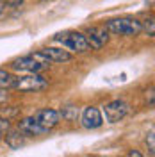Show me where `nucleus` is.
Listing matches in <instances>:
<instances>
[{
    "mask_svg": "<svg viewBox=\"0 0 155 157\" xmlns=\"http://www.w3.org/2000/svg\"><path fill=\"white\" fill-rule=\"evenodd\" d=\"M13 88L21 91V93H32V91L36 93V91H43L48 88V80L39 73H29L25 77L14 78Z\"/></svg>",
    "mask_w": 155,
    "mask_h": 157,
    "instance_id": "2",
    "label": "nucleus"
},
{
    "mask_svg": "<svg viewBox=\"0 0 155 157\" xmlns=\"http://www.w3.org/2000/svg\"><path fill=\"white\" fill-rule=\"evenodd\" d=\"M59 114L62 120H68V121H73L77 120L78 116V109L75 105H68V107H62V111H59Z\"/></svg>",
    "mask_w": 155,
    "mask_h": 157,
    "instance_id": "13",
    "label": "nucleus"
},
{
    "mask_svg": "<svg viewBox=\"0 0 155 157\" xmlns=\"http://www.w3.org/2000/svg\"><path fill=\"white\" fill-rule=\"evenodd\" d=\"M2 11H4V4L0 2V14H2Z\"/></svg>",
    "mask_w": 155,
    "mask_h": 157,
    "instance_id": "20",
    "label": "nucleus"
},
{
    "mask_svg": "<svg viewBox=\"0 0 155 157\" xmlns=\"http://www.w3.org/2000/svg\"><path fill=\"white\" fill-rule=\"evenodd\" d=\"M11 68L14 71H27V73H39L45 66H41L32 56H25V57H18L11 63Z\"/></svg>",
    "mask_w": 155,
    "mask_h": 157,
    "instance_id": "6",
    "label": "nucleus"
},
{
    "mask_svg": "<svg viewBox=\"0 0 155 157\" xmlns=\"http://www.w3.org/2000/svg\"><path fill=\"white\" fill-rule=\"evenodd\" d=\"M45 57L48 59L50 63H66L71 59V54L66 52V50L62 48H57V47H47V48L39 50Z\"/></svg>",
    "mask_w": 155,
    "mask_h": 157,
    "instance_id": "8",
    "label": "nucleus"
},
{
    "mask_svg": "<svg viewBox=\"0 0 155 157\" xmlns=\"http://www.w3.org/2000/svg\"><path fill=\"white\" fill-rule=\"evenodd\" d=\"M80 121H82V125L86 128H98L102 127V123H104V118H102V113H100V109L98 107H93V105H89L82 111V116H80Z\"/></svg>",
    "mask_w": 155,
    "mask_h": 157,
    "instance_id": "7",
    "label": "nucleus"
},
{
    "mask_svg": "<svg viewBox=\"0 0 155 157\" xmlns=\"http://www.w3.org/2000/svg\"><path fill=\"white\" fill-rule=\"evenodd\" d=\"M128 157H143V154H141L139 150H130V152H128Z\"/></svg>",
    "mask_w": 155,
    "mask_h": 157,
    "instance_id": "19",
    "label": "nucleus"
},
{
    "mask_svg": "<svg viewBox=\"0 0 155 157\" xmlns=\"http://www.w3.org/2000/svg\"><path fill=\"white\" fill-rule=\"evenodd\" d=\"M18 128L23 132V134H27V136H41V134H47V130L45 128H41L34 121V118L29 116V118H23L21 121H20Z\"/></svg>",
    "mask_w": 155,
    "mask_h": 157,
    "instance_id": "9",
    "label": "nucleus"
},
{
    "mask_svg": "<svg viewBox=\"0 0 155 157\" xmlns=\"http://www.w3.org/2000/svg\"><path fill=\"white\" fill-rule=\"evenodd\" d=\"M32 118H34V121L38 123L39 127L45 128L47 132H50L61 121V114H59V111H55V109H39V111H36L32 114Z\"/></svg>",
    "mask_w": 155,
    "mask_h": 157,
    "instance_id": "4",
    "label": "nucleus"
},
{
    "mask_svg": "<svg viewBox=\"0 0 155 157\" xmlns=\"http://www.w3.org/2000/svg\"><path fill=\"white\" fill-rule=\"evenodd\" d=\"M13 84H14V77L11 75L9 71L0 70V89H9V88H13Z\"/></svg>",
    "mask_w": 155,
    "mask_h": 157,
    "instance_id": "12",
    "label": "nucleus"
},
{
    "mask_svg": "<svg viewBox=\"0 0 155 157\" xmlns=\"http://www.w3.org/2000/svg\"><path fill=\"white\" fill-rule=\"evenodd\" d=\"M145 30L150 34V36H153L155 34V29H153V18H150V20H146V23H145Z\"/></svg>",
    "mask_w": 155,
    "mask_h": 157,
    "instance_id": "16",
    "label": "nucleus"
},
{
    "mask_svg": "<svg viewBox=\"0 0 155 157\" xmlns=\"http://www.w3.org/2000/svg\"><path fill=\"white\" fill-rule=\"evenodd\" d=\"M30 56H32V57L36 59V61H38L39 64H41V66H45V68H47V66H50V64H52V63H50L48 59L45 57V56H43V54H41V52H34V54H30Z\"/></svg>",
    "mask_w": 155,
    "mask_h": 157,
    "instance_id": "14",
    "label": "nucleus"
},
{
    "mask_svg": "<svg viewBox=\"0 0 155 157\" xmlns=\"http://www.w3.org/2000/svg\"><path fill=\"white\" fill-rule=\"evenodd\" d=\"M105 29L112 34H119V36H137L143 30V25H141V21L134 18H114L107 21Z\"/></svg>",
    "mask_w": 155,
    "mask_h": 157,
    "instance_id": "1",
    "label": "nucleus"
},
{
    "mask_svg": "<svg viewBox=\"0 0 155 157\" xmlns=\"http://www.w3.org/2000/svg\"><path fill=\"white\" fill-rule=\"evenodd\" d=\"M55 41H59L62 47L73 50V52H86L89 50V45H87L84 34L80 32H64V34H57L55 36Z\"/></svg>",
    "mask_w": 155,
    "mask_h": 157,
    "instance_id": "3",
    "label": "nucleus"
},
{
    "mask_svg": "<svg viewBox=\"0 0 155 157\" xmlns=\"http://www.w3.org/2000/svg\"><path fill=\"white\" fill-rule=\"evenodd\" d=\"M0 137H2V132H0Z\"/></svg>",
    "mask_w": 155,
    "mask_h": 157,
    "instance_id": "21",
    "label": "nucleus"
},
{
    "mask_svg": "<svg viewBox=\"0 0 155 157\" xmlns=\"http://www.w3.org/2000/svg\"><path fill=\"white\" fill-rule=\"evenodd\" d=\"M86 34H89V36H93V38L96 39L98 43L104 47L107 41H109V30L105 29V25H96V27H89V29L86 30Z\"/></svg>",
    "mask_w": 155,
    "mask_h": 157,
    "instance_id": "11",
    "label": "nucleus"
},
{
    "mask_svg": "<svg viewBox=\"0 0 155 157\" xmlns=\"http://www.w3.org/2000/svg\"><path fill=\"white\" fill-rule=\"evenodd\" d=\"M146 147L150 150V154L153 155V152H155V134H153V130H150V134L146 136Z\"/></svg>",
    "mask_w": 155,
    "mask_h": 157,
    "instance_id": "15",
    "label": "nucleus"
},
{
    "mask_svg": "<svg viewBox=\"0 0 155 157\" xmlns=\"http://www.w3.org/2000/svg\"><path fill=\"white\" fill-rule=\"evenodd\" d=\"M104 113H105V120L109 123H116L130 113V105L125 100H112L104 107Z\"/></svg>",
    "mask_w": 155,
    "mask_h": 157,
    "instance_id": "5",
    "label": "nucleus"
},
{
    "mask_svg": "<svg viewBox=\"0 0 155 157\" xmlns=\"http://www.w3.org/2000/svg\"><path fill=\"white\" fill-rule=\"evenodd\" d=\"M27 134H23L20 128H16V130H11V132H7V136H6V141H7V145L13 148H18L21 147V145H25L27 143Z\"/></svg>",
    "mask_w": 155,
    "mask_h": 157,
    "instance_id": "10",
    "label": "nucleus"
},
{
    "mask_svg": "<svg viewBox=\"0 0 155 157\" xmlns=\"http://www.w3.org/2000/svg\"><path fill=\"white\" fill-rule=\"evenodd\" d=\"M7 128H9V121L4 120V118H0V132H6Z\"/></svg>",
    "mask_w": 155,
    "mask_h": 157,
    "instance_id": "18",
    "label": "nucleus"
},
{
    "mask_svg": "<svg viewBox=\"0 0 155 157\" xmlns=\"http://www.w3.org/2000/svg\"><path fill=\"white\" fill-rule=\"evenodd\" d=\"M9 100V93L6 89H0V104H6Z\"/></svg>",
    "mask_w": 155,
    "mask_h": 157,
    "instance_id": "17",
    "label": "nucleus"
}]
</instances>
